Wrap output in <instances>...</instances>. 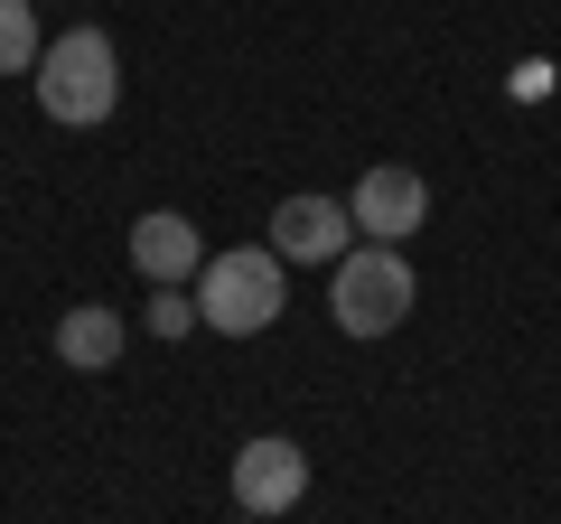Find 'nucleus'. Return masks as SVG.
I'll use <instances>...</instances> for the list:
<instances>
[{
  "mask_svg": "<svg viewBox=\"0 0 561 524\" xmlns=\"http://www.w3.org/2000/svg\"><path fill=\"white\" fill-rule=\"evenodd\" d=\"M140 319H150V338H187V328H197V300H187V291H160Z\"/></svg>",
  "mask_w": 561,
  "mask_h": 524,
  "instance_id": "obj_10",
  "label": "nucleus"
},
{
  "mask_svg": "<svg viewBox=\"0 0 561 524\" xmlns=\"http://www.w3.org/2000/svg\"><path fill=\"white\" fill-rule=\"evenodd\" d=\"M346 243H356L346 197H280L272 206V253L280 262H337Z\"/></svg>",
  "mask_w": 561,
  "mask_h": 524,
  "instance_id": "obj_6",
  "label": "nucleus"
},
{
  "mask_svg": "<svg viewBox=\"0 0 561 524\" xmlns=\"http://www.w3.org/2000/svg\"><path fill=\"white\" fill-rule=\"evenodd\" d=\"M253 524H262V515H253Z\"/></svg>",
  "mask_w": 561,
  "mask_h": 524,
  "instance_id": "obj_11",
  "label": "nucleus"
},
{
  "mask_svg": "<svg viewBox=\"0 0 561 524\" xmlns=\"http://www.w3.org/2000/svg\"><path fill=\"white\" fill-rule=\"evenodd\" d=\"M346 216H356L375 243H402V235H421V225H431V187H421V169L375 160V169L356 179V197H346Z\"/></svg>",
  "mask_w": 561,
  "mask_h": 524,
  "instance_id": "obj_5",
  "label": "nucleus"
},
{
  "mask_svg": "<svg viewBox=\"0 0 561 524\" xmlns=\"http://www.w3.org/2000/svg\"><path fill=\"white\" fill-rule=\"evenodd\" d=\"M300 497H309V449L280 441V431H253V441L234 449V505L262 515V524H280Z\"/></svg>",
  "mask_w": 561,
  "mask_h": 524,
  "instance_id": "obj_4",
  "label": "nucleus"
},
{
  "mask_svg": "<svg viewBox=\"0 0 561 524\" xmlns=\"http://www.w3.org/2000/svg\"><path fill=\"white\" fill-rule=\"evenodd\" d=\"M38 0H0V76H28L38 66Z\"/></svg>",
  "mask_w": 561,
  "mask_h": 524,
  "instance_id": "obj_9",
  "label": "nucleus"
},
{
  "mask_svg": "<svg viewBox=\"0 0 561 524\" xmlns=\"http://www.w3.org/2000/svg\"><path fill=\"white\" fill-rule=\"evenodd\" d=\"M280 253L272 243H234V253L206 262V282H197V319L216 328V338H262V328L280 319Z\"/></svg>",
  "mask_w": 561,
  "mask_h": 524,
  "instance_id": "obj_2",
  "label": "nucleus"
},
{
  "mask_svg": "<svg viewBox=\"0 0 561 524\" xmlns=\"http://www.w3.org/2000/svg\"><path fill=\"white\" fill-rule=\"evenodd\" d=\"M28 76H38V113L66 122V132H94V122H113V103H122V57H113L103 29H66L57 47H38Z\"/></svg>",
  "mask_w": 561,
  "mask_h": 524,
  "instance_id": "obj_1",
  "label": "nucleus"
},
{
  "mask_svg": "<svg viewBox=\"0 0 561 524\" xmlns=\"http://www.w3.org/2000/svg\"><path fill=\"white\" fill-rule=\"evenodd\" d=\"M328 319L346 328V338H393L402 319H412V262L393 253V243H346L337 253V282H328Z\"/></svg>",
  "mask_w": 561,
  "mask_h": 524,
  "instance_id": "obj_3",
  "label": "nucleus"
},
{
  "mask_svg": "<svg viewBox=\"0 0 561 524\" xmlns=\"http://www.w3.org/2000/svg\"><path fill=\"white\" fill-rule=\"evenodd\" d=\"M57 356L76 365V375H103V365L122 356V319H113L103 300H76V309L57 319Z\"/></svg>",
  "mask_w": 561,
  "mask_h": 524,
  "instance_id": "obj_8",
  "label": "nucleus"
},
{
  "mask_svg": "<svg viewBox=\"0 0 561 524\" xmlns=\"http://www.w3.org/2000/svg\"><path fill=\"white\" fill-rule=\"evenodd\" d=\"M197 262H206V235L179 216V206H150V216H131V272H140V282L179 291Z\"/></svg>",
  "mask_w": 561,
  "mask_h": 524,
  "instance_id": "obj_7",
  "label": "nucleus"
}]
</instances>
